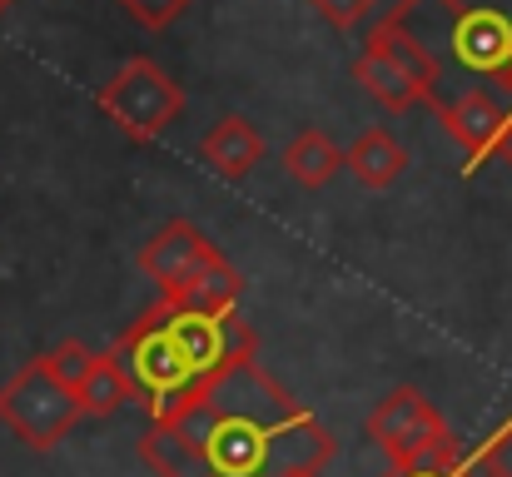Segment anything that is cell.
<instances>
[{"label":"cell","mask_w":512,"mask_h":477,"mask_svg":"<svg viewBox=\"0 0 512 477\" xmlns=\"http://www.w3.org/2000/svg\"><path fill=\"white\" fill-rule=\"evenodd\" d=\"M110 353H115V363L125 368V378H130V388H135V403H145L155 423H170L174 413L204 388V383L194 378V368H189V358H184V348H179V338H174L170 318H165L160 304H155L150 314L135 318V323L115 338Z\"/></svg>","instance_id":"6da1fadb"},{"label":"cell","mask_w":512,"mask_h":477,"mask_svg":"<svg viewBox=\"0 0 512 477\" xmlns=\"http://www.w3.org/2000/svg\"><path fill=\"white\" fill-rule=\"evenodd\" d=\"M100 115L135 145H150L170 130L174 120L184 115V90L170 70H160L150 55H135L125 60L95 95Z\"/></svg>","instance_id":"7a4b0ae2"},{"label":"cell","mask_w":512,"mask_h":477,"mask_svg":"<svg viewBox=\"0 0 512 477\" xmlns=\"http://www.w3.org/2000/svg\"><path fill=\"white\" fill-rule=\"evenodd\" d=\"M80 418H85L80 393H75L70 383H60V378L45 368V358H30V363L0 388V423H5L25 448H35V453L55 448Z\"/></svg>","instance_id":"3957f363"},{"label":"cell","mask_w":512,"mask_h":477,"mask_svg":"<svg viewBox=\"0 0 512 477\" xmlns=\"http://www.w3.org/2000/svg\"><path fill=\"white\" fill-rule=\"evenodd\" d=\"M160 309L170 318L174 338H179V348H184V358H189L199 383H214L239 358H254V328L239 318V309L194 314V309H174L170 299H160Z\"/></svg>","instance_id":"277c9868"},{"label":"cell","mask_w":512,"mask_h":477,"mask_svg":"<svg viewBox=\"0 0 512 477\" xmlns=\"http://www.w3.org/2000/svg\"><path fill=\"white\" fill-rule=\"evenodd\" d=\"M443 5V30H448V50L463 70L498 80L512 65V15L503 5L488 0H433Z\"/></svg>","instance_id":"5b68a950"},{"label":"cell","mask_w":512,"mask_h":477,"mask_svg":"<svg viewBox=\"0 0 512 477\" xmlns=\"http://www.w3.org/2000/svg\"><path fill=\"white\" fill-rule=\"evenodd\" d=\"M368 438L388 453L393 468H408L423 448H433L438 438H448V423H443V413L418 388H393L368 413Z\"/></svg>","instance_id":"8992f818"},{"label":"cell","mask_w":512,"mask_h":477,"mask_svg":"<svg viewBox=\"0 0 512 477\" xmlns=\"http://www.w3.org/2000/svg\"><path fill=\"white\" fill-rule=\"evenodd\" d=\"M339 443L334 433L309 413V408H294L284 413L274 428H269V463L264 473L269 477H284V473H324L334 463Z\"/></svg>","instance_id":"52a82bcc"},{"label":"cell","mask_w":512,"mask_h":477,"mask_svg":"<svg viewBox=\"0 0 512 477\" xmlns=\"http://www.w3.org/2000/svg\"><path fill=\"white\" fill-rule=\"evenodd\" d=\"M219 259V249L189 224V219H170L145 249H140V274L160 289V294H170L179 289L189 274H199L204 264H214Z\"/></svg>","instance_id":"ba28073f"},{"label":"cell","mask_w":512,"mask_h":477,"mask_svg":"<svg viewBox=\"0 0 512 477\" xmlns=\"http://www.w3.org/2000/svg\"><path fill=\"white\" fill-rule=\"evenodd\" d=\"M443 130L458 140V150L468 155V169L488 164L498 155V140H503V125H508V105L488 90H463L458 100H448L438 110Z\"/></svg>","instance_id":"9c48e42d"},{"label":"cell","mask_w":512,"mask_h":477,"mask_svg":"<svg viewBox=\"0 0 512 477\" xmlns=\"http://www.w3.org/2000/svg\"><path fill=\"white\" fill-rule=\"evenodd\" d=\"M363 45H373L378 55H388L398 70H408L428 95H433V110H443V100H438V80H443V65H438V55L403 25V20H393V15H383L373 30H368V40Z\"/></svg>","instance_id":"30bf717a"},{"label":"cell","mask_w":512,"mask_h":477,"mask_svg":"<svg viewBox=\"0 0 512 477\" xmlns=\"http://www.w3.org/2000/svg\"><path fill=\"white\" fill-rule=\"evenodd\" d=\"M199 159L224 174V179H244L259 159H264V135L244 120V115H224L204 140H199Z\"/></svg>","instance_id":"8fae6325"},{"label":"cell","mask_w":512,"mask_h":477,"mask_svg":"<svg viewBox=\"0 0 512 477\" xmlns=\"http://www.w3.org/2000/svg\"><path fill=\"white\" fill-rule=\"evenodd\" d=\"M353 80L383 105V110H413V105H433V95L408 75V70H398L388 55H378L373 45H363V55L353 60Z\"/></svg>","instance_id":"7c38bea8"},{"label":"cell","mask_w":512,"mask_h":477,"mask_svg":"<svg viewBox=\"0 0 512 477\" xmlns=\"http://www.w3.org/2000/svg\"><path fill=\"white\" fill-rule=\"evenodd\" d=\"M239 294H244V279L219 254L214 264H204L199 274H189L179 289L160 294V299H170L174 309H194V314H224V309H239Z\"/></svg>","instance_id":"4fadbf2b"},{"label":"cell","mask_w":512,"mask_h":477,"mask_svg":"<svg viewBox=\"0 0 512 477\" xmlns=\"http://www.w3.org/2000/svg\"><path fill=\"white\" fill-rule=\"evenodd\" d=\"M343 169H348L363 189H388V184L408 169V150H403L388 130H363V135L343 150Z\"/></svg>","instance_id":"5bb4252c"},{"label":"cell","mask_w":512,"mask_h":477,"mask_svg":"<svg viewBox=\"0 0 512 477\" xmlns=\"http://www.w3.org/2000/svg\"><path fill=\"white\" fill-rule=\"evenodd\" d=\"M140 458L155 477H214L219 468L209 463L204 448H194L189 438H179L170 423H150V433L140 438Z\"/></svg>","instance_id":"9a60e30c"},{"label":"cell","mask_w":512,"mask_h":477,"mask_svg":"<svg viewBox=\"0 0 512 477\" xmlns=\"http://www.w3.org/2000/svg\"><path fill=\"white\" fill-rule=\"evenodd\" d=\"M284 169L304 184V189H324L343 169V150L324 135V130H299L294 145L284 150Z\"/></svg>","instance_id":"2e32d148"},{"label":"cell","mask_w":512,"mask_h":477,"mask_svg":"<svg viewBox=\"0 0 512 477\" xmlns=\"http://www.w3.org/2000/svg\"><path fill=\"white\" fill-rule=\"evenodd\" d=\"M75 393H80V408H85L90 418H110V413H120L125 403H135V388H130L125 368L115 363V353H95V368L85 373V383H80Z\"/></svg>","instance_id":"e0dca14e"},{"label":"cell","mask_w":512,"mask_h":477,"mask_svg":"<svg viewBox=\"0 0 512 477\" xmlns=\"http://www.w3.org/2000/svg\"><path fill=\"white\" fill-rule=\"evenodd\" d=\"M468 453L458 448V438L448 433V438H438L433 448H423L408 468H388L383 477H468Z\"/></svg>","instance_id":"ac0fdd59"},{"label":"cell","mask_w":512,"mask_h":477,"mask_svg":"<svg viewBox=\"0 0 512 477\" xmlns=\"http://www.w3.org/2000/svg\"><path fill=\"white\" fill-rule=\"evenodd\" d=\"M45 358V368L60 378V383H70V388H80L85 383V373L95 368V353L80 343V338H65V343H55L50 353H40Z\"/></svg>","instance_id":"d6986e66"},{"label":"cell","mask_w":512,"mask_h":477,"mask_svg":"<svg viewBox=\"0 0 512 477\" xmlns=\"http://www.w3.org/2000/svg\"><path fill=\"white\" fill-rule=\"evenodd\" d=\"M314 5V15L324 20V25H334V30H353V25H363L373 10H378V0H309Z\"/></svg>","instance_id":"ffe728a7"},{"label":"cell","mask_w":512,"mask_h":477,"mask_svg":"<svg viewBox=\"0 0 512 477\" xmlns=\"http://www.w3.org/2000/svg\"><path fill=\"white\" fill-rule=\"evenodd\" d=\"M125 10H130V20H140L145 30H165L174 25L184 10H189V0H120Z\"/></svg>","instance_id":"44dd1931"},{"label":"cell","mask_w":512,"mask_h":477,"mask_svg":"<svg viewBox=\"0 0 512 477\" xmlns=\"http://www.w3.org/2000/svg\"><path fill=\"white\" fill-rule=\"evenodd\" d=\"M473 458H478V468L488 477H512V423L483 448V453H473Z\"/></svg>","instance_id":"7402d4cb"},{"label":"cell","mask_w":512,"mask_h":477,"mask_svg":"<svg viewBox=\"0 0 512 477\" xmlns=\"http://www.w3.org/2000/svg\"><path fill=\"white\" fill-rule=\"evenodd\" d=\"M498 159L512 169V110H508V125H503V140H498Z\"/></svg>","instance_id":"603a6c76"},{"label":"cell","mask_w":512,"mask_h":477,"mask_svg":"<svg viewBox=\"0 0 512 477\" xmlns=\"http://www.w3.org/2000/svg\"><path fill=\"white\" fill-rule=\"evenodd\" d=\"M498 85L508 90V100H512V65H508V70H503V75H498Z\"/></svg>","instance_id":"cb8c5ba5"},{"label":"cell","mask_w":512,"mask_h":477,"mask_svg":"<svg viewBox=\"0 0 512 477\" xmlns=\"http://www.w3.org/2000/svg\"><path fill=\"white\" fill-rule=\"evenodd\" d=\"M468 477H488V473H483V468H478V458H473V463H468Z\"/></svg>","instance_id":"d4e9b609"},{"label":"cell","mask_w":512,"mask_h":477,"mask_svg":"<svg viewBox=\"0 0 512 477\" xmlns=\"http://www.w3.org/2000/svg\"><path fill=\"white\" fill-rule=\"evenodd\" d=\"M214 477H269V473H214Z\"/></svg>","instance_id":"484cf974"},{"label":"cell","mask_w":512,"mask_h":477,"mask_svg":"<svg viewBox=\"0 0 512 477\" xmlns=\"http://www.w3.org/2000/svg\"><path fill=\"white\" fill-rule=\"evenodd\" d=\"M10 5H15V0H0V15H5V10H10Z\"/></svg>","instance_id":"4316f807"},{"label":"cell","mask_w":512,"mask_h":477,"mask_svg":"<svg viewBox=\"0 0 512 477\" xmlns=\"http://www.w3.org/2000/svg\"><path fill=\"white\" fill-rule=\"evenodd\" d=\"M284 477H319V473H284Z\"/></svg>","instance_id":"83f0119b"}]
</instances>
